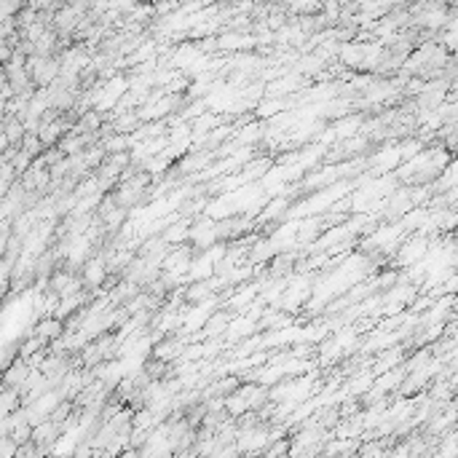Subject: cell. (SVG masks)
Returning a JSON list of instances; mask_svg holds the SVG:
<instances>
[{
	"mask_svg": "<svg viewBox=\"0 0 458 458\" xmlns=\"http://www.w3.org/2000/svg\"><path fill=\"white\" fill-rule=\"evenodd\" d=\"M126 78H116V81H110L105 89H99V94H105V97H97V105L105 110V107H113L118 99L123 97V92H126Z\"/></svg>",
	"mask_w": 458,
	"mask_h": 458,
	"instance_id": "1",
	"label": "cell"
},
{
	"mask_svg": "<svg viewBox=\"0 0 458 458\" xmlns=\"http://www.w3.org/2000/svg\"><path fill=\"white\" fill-rule=\"evenodd\" d=\"M78 16H81V8H75V5H70V8H62L60 14H57V27L64 32L75 30V25H78Z\"/></svg>",
	"mask_w": 458,
	"mask_h": 458,
	"instance_id": "2",
	"label": "cell"
},
{
	"mask_svg": "<svg viewBox=\"0 0 458 458\" xmlns=\"http://www.w3.org/2000/svg\"><path fill=\"white\" fill-rule=\"evenodd\" d=\"M27 372H30V367L25 365V362H16V365H11L5 370L3 383H5V386H22L25 378H27Z\"/></svg>",
	"mask_w": 458,
	"mask_h": 458,
	"instance_id": "3",
	"label": "cell"
},
{
	"mask_svg": "<svg viewBox=\"0 0 458 458\" xmlns=\"http://www.w3.org/2000/svg\"><path fill=\"white\" fill-rule=\"evenodd\" d=\"M60 134H62V123H40V126H38V140H40L43 145L57 142Z\"/></svg>",
	"mask_w": 458,
	"mask_h": 458,
	"instance_id": "4",
	"label": "cell"
},
{
	"mask_svg": "<svg viewBox=\"0 0 458 458\" xmlns=\"http://www.w3.org/2000/svg\"><path fill=\"white\" fill-rule=\"evenodd\" d=\"M207 316H209V305H199L188 319H185V330L188 333H193V330H199L204 322H207Z\"/></svg>",
	"mask_w": 458,
	"mask_h": 458,
	"instance_id": "5",
	"label": "cell"
},
{
	"mask_svg": "<svg viewBox=\"0 0 458 458\" xmlns=\"http://www.w3.org/2000/svg\"><path fill=\"white\" fill-rule=\"evenodd\" d=\"M62 333V322L60 319H46L38 325V338L40 340H49V338H57Z\"/></svg>",
	"mask_w": 458,
	"mask_h": 458,
	"instance_id": "6",
	"label": "cell"
},
{
	"mask_svg": "<svg viewBox=\"0 0 458 458\" xmlns=\"http://www.w3.org/2000/svg\"><path fill=\"white\" fill-rule=\"evenodd\" d=\"M102 279H105V263L102 260L89 263V268H86V284L97 287V284H102Z\"/></svg>",
	"mask_w": 458,
	"mask_h": 458,
	"instance_id": "7",
	"label": "cell"
},
{
	"mask_svg": "<svg viewBox=\"0 0 458 458\" xmlns=\"http://www.w3.org/2000/svg\"><path fill=\"white\" fill-rule=\"evenodd\" d=\"M40 148H43V142L38 140V134H25V142H22V151L30 153V155H35V153H40Z\"/></svg>",
	"mask_w": 458,
	"mask_h": 458,
	"instance_id": "8",
	"label": "cell"
},
{
	"mask_svg": "<svg viewBox=\"0 0 458 458\" xmlns=\"http://www.w3.org/2000/svg\"><path fill=\"white\" fill-rule=\"evenodd\" d=\"M292 5V11H316L319 0H287Z\"/></svg>",
	"mask_w": 458,
	"mask_h": 458,
	"instance_id": "9",
	"label": "cell"
},
{
	"mask_svg": "<svg viewBox=\"0 0 458 458\" xmlns=\"http://www.w3.org/2000/svg\"><path fill=\"white\" fill-rule=\"evenodd\" d=\"M249 440L242 437V448H252V445H260V442H266L268 440V434H263V431H255V434H246Z\"/></svg>",
	"mask_w": 458,
	"mask_h": 458,
	"instance_id": "10",
	"label": "cell"
},
{
	"mask_svg": "<svg viewBox=\"0 0 458 458\" xmlns=\"http://www.w3.org/2000/svg\"><path fill=\"white\" fill-rule=\"evenodd\" d=\"M30 5L38 11V8H51L54 5V0H30Z\"/></svg>",
	"mask_w": 458,
	"mask_h": 458,
	"instance_id": "11",
	"label": "cell"
}]
</instances>
